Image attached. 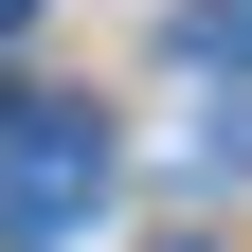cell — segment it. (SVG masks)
Segmentation results:
<instances>
[{"instance_id":"cell-2","label":"cell","mask_w":252,"mask_h":252,"mask_svg":"<svg viewBox=\"0 0 252 252\" xmlns=\"http://www.w3.org/2000/svg\"><path fill=\"white\" fill-rule=\"evenodd\" d=\"M180 54H252V0H180Z\"/></svg>"},{"instance_id":"cell-1","label":"cell","mask_w":252,"mask_h":252,"mask_svg":"<svg viewBox=\"0 0 252 252\" xmlns=\"http://www.w3.org/2000/svg\"><path fill=\"white\" fill-rule=\"evenodd\" d=\"M108 198V108L72 90H0V252H72Z\"/></svg>"},{"instance_id":"cell-3","label":"cell","mask_w":252,"mask_h":252,"mask_svg":"<svg viewBox=\"0 0 252 252\" xmlns=\"http://www.w3.org/2000/svg\"><path fill=\"white\" fill-rule=\"evenodd\" d=\"M18 18H36V0H0V36H18Z\"/></svg>"}]
</instances>
